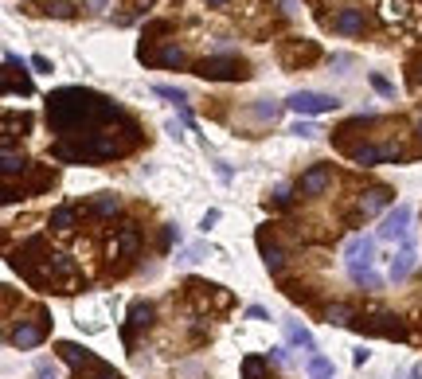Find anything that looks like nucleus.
Returning a JSON list of instances; mask_svg holds the SVG:
<instances>
[{
    "label": "nucleus",
    "instance_id": "obj_33",
    "mask_svg": "<svg viewBox=\"0 0 422 379\" xmlns=\"http://www.w3.org/2000/svg\"><path fill=\"white\" fill-rule=\"evenodd\" d=\"M211 223H219V211H207V215H204V223H200V227H204V231H207Z\"/></svg>",
    "mask_w": 422,
    "mask_h": 379
},
{
    "label": "nucleus",
    "instance_id": "obj_32",
    "mask_svg": "<svg viewBox=\"0 0 422 379\" xmlns=\"http://www.w3.org/2000/svg\"><path fill=\"white\" fill-rule=\"evenodd\" d=\"M32 67H36V71H51V63L43 59V55H32Z\"/></svg>",
    "mask_w": 422,
    "mask_h": 379
},
{
    "label": "nucleus",
    "instance_id": "obj_35",
    "mask_svg": "<svg viewBox=\"0 0 422 379\" xmlns=\"http://www.w3.org/2000/svg\"><path fill=\"white\" fill-rule=\"evenodd\" d=\"M207 4H211V8H223V4H227V0H207Z\"/></svg>",
    "mask_w": 422,
    "mask_h": 379
},
{
    "label": "nucleus",
    "instance_id": "obj_5",
    "mask_svg": "<svg viewBox=\"0 0 422 379\" xmlns=\"http://www.w3.org/2000/svg\"><path fill=\"white\" fill-rule=\"evenodd\" d=\"M286 106H290L293 113H305V118H313V113L337 110L340 98H333V94H321V90H297V94H290V98H286Z\"/></svg>",
    "mask_w": 422,
    "mask_h": 379
},
{
    "label": "nucleus",
    "instance_id": "obj_1",
    "mask_svg": "<svg viewBox=\"0 0 422 379\" xmlns=\"http://www.w3.org/2000/svg\"><path fill=\"white\" fill-rule=\"evenodd\" d=\"M48 122L55 129L51 157L67 164H98L121 157L141 141V129L118 102L86 86H63L48 94Z\"/></svg>",
    "mask_w": 422,
    "mask_h": 379
},
{
    "label": "nucleus",
    "instance_id": "obj_12",
    "mask_svg": "<svg viewBox=\"0 0 422 379\" xmlns=\"http://www.w3.org/2000/svg\"><path fill=\"white\" fill-rule=\"evenodd\" d=\"M419 266V255H414V243H407V246H399V255L391 258V281H403V278H410V270Z\"/></svg>",
    "mask_w": 422,
    "mask_h": 379
},
{
    "label": "nucleus",
    "instance_id": "obj_2",
    "mask_svg": "<svg viewBox=\"0 0 422 379\" xmlns=\"http://www.w3.org/2000/svg\"><path fill=\"white\" fill-rule=\"evenodd\" d=\"M344 266H348V278L356 285H363L368 294L383 290V278L375 274V239L372 235H352L348 246H344Z\"/></svg>",
    "mask_w": 422,
    "mask_h": 379
},
{
    "label": "nucleus",
    "instance_id": "obj_25",
    "mask_svg": "<svg viewBox=\"0 0 422 379\" xmlns=\"http://www.w3.org/2000/svg\"><path fill=\"white\" fill-rule=\"evenodd\" d=\"M293 137H305V141H309V137H317L321 133V129H317L313 122H302V118H297V122H293V129H290Z\"/></svg>",
    "mask_w": 422,
    "mask_h": 379
},
{
    "label": "nucleus",
    "instance_id": "obj_17",
    "mask_svg": "<svg viewBox=\"0 0 422 379\" xmlns=\"http://www.w3.org/2000/svg\"><path fill=\"white\" fill-rule=\"evenodd\" d=\"M262 262H266L270 274H282V266H286V250H282L277 243H266L262 239Z\"/></svg>",
    "mask_w": 422,
    "mask_h": 379
},
{
    "label": "nucleus",
    "instance_id": "obj_13",
    "mask_svg": "<svg viewBox=\"0 0 422 379\" xmlns=\"http://www.w3.org/2000/svg\"><path fill=\"white\" fill-rule=\"evenodd\" d=\"M153 94H157V98H165V102H172V106H176V113H180V122L192 125V110H188V98H184V90L157 83V86H153Z\"/></svg>",
    "mask_w": 422,
    "mask_h": 379
},
{
    "label": "nucleus",
    "instance_id": "obj_20",
    "mask_svg": "<svg viewBox=\"0 0 422 379\" xmlns=\"http://www.w3.org/2000/svg\"><path fill=\"white\" fill-rule=\"evenodd\" d=\"M90 211L102 215V219H109V215H118V211H121V199L118 196H98L94 204H90Z\"/></svg>",
    "mask_w": 422,
    "mask_h": 379
},
{
    "label": "nucleus",
    "instance_id": "obj_15",
    "mask_svg": "<svg viewBox=\"0 0 422 379\" xmlns=\"http://www.w3.org/2000/svg\"><path fill=\"white\" fill-rule=\"evenodd\" d=\"M379 16H383L387 24H403L410 16V4L407 0H379Z\"/></svg>",
    "mask_w": 422,
    "mask_h": 379
},
{
    "label": "nucleus",
    "instance_id": "obj_18",
    "mask_svg": "<svg viewBox=\"0 0 422 379\" xmlns=\"http://www.w3.org/2000/svg\"><path fill=\"white\" fill-rule=\"evenodd\" d=\"M74 223H78V208H71V204H63V208L51 211V227H55V231H71Z\"/></svg>",
    "mask_w": 422,
    "mask_h": 379
},
{
    "label": "nucleus",
    "instance_id": "obj_8",
    "mask_svg": "<svg viewBox=\"0 0 422 379\" xmlns=\"http://www.w3.org/2000/svg\"><path fill=\"white\" fill-rule=\"evenodd\" d=\"M348 157L356 164H387V160L399 157L395 145H360V149H348Z\"/></svg>",
    "mask_w": 422,
    "mask_h": 379
},
{
    "label": "nucleus",
    "instance_id": "obj_26",
    "mask_svg": "<svg viewBox=\"0 0 422 379\" xmlns=\"http://www.w3.org/2000/svg\"><path fill=\"white\" fill-rule=\"evenodd\" d=\"M86 376H90V379H121L118 371H114V367H106V364H102V360H98V364L90 367V371H86Z\"/></svg>",
    "mask_w": 422,
    "mask_h": 379
},
{
    "label": "nucleus",
    "instance_id": "obj_31",
    "mask_svg": "<svg viewBox=\"0 0 422 379\" xmlns=\"http://www.w3.org/2000/svg\"><path fill=\"white\" fill-rule=\"evenodd\" d=\"M270 356H274V364H282V367L290 364V348H274Z\"/></svg>",
    "mask_w": 422,
    "mask_h": 379
},
{
    "label": "nucleus",
    "instance_id": "obj_30",
    "mask_svg": "<svg viewBox=\"0 0 422 379\" xmlns=\"http://www.w3.org/2000/svg\"><path fill=\"white\" fill-rule=\"evenodd\" d=\"M172 243H180V231H176V227H165V235H160V246H172Z\"/></svg>",
    "mask_w": 422,
    "mask_h": 379
},
{
    "label": "nucleus",
    "instance_id": "obj_11",
    "mask_svg": "<svg viewBox=\"0 0 422 379\" xmlns=\"http://www.w3.org/2000/svg\"><path fill=\"white\" fill-rule=\"evenodd\" d=\"M328 184H333V169H325V164H313V169L302 176V184H297V188H302L305 196H321Z\"/></svg>",
    "mask_w": 422,
    "mask_h": 379
},
{
    "label": "nucleus",
    "instance_id": "obj_6",
    "mask_svg": "<svg viewBox=\"0 0 422 379\" xmlns=\"http://www.w3.org/2000/svg\"><path fill=\"white\" fill-rule=\"evenodd\" d=\"M43 336H48V317H43V313H36V317L20 321V329L8 336V344H12V348H24V352H28V348H36Z\"/></svg>",
    "mask_w": 422,
    "mask_h": 379
},
{
    "label": "nucleus",
    "instance_id": "obj_21",
    "mask_svg": "<svg viewBox=\"0 0 422 379\" xmlns=\"http://www.w3.org/2000/svg\"><path fill=\"white\" fill-rule=\"evenodd\" d=\"M277 113H282V102H270V98H262L258 106H254V118L258 122H274Z\"/></svg>",
    "mask_w": 422,
    "mask_h": 379
},
{
    "label": "nucleus",
    "instance_id": "obj_23",
    "mask_svg": "<svg viewBox=\"0 0 422 379\" xmlns=\"http://www.w3.org/2000/svg\"><path fill=\"white\" fill-rule=\"evenodd\" d=\"M297 59H317V47H313V43H305V47H290V51H286V67H293Z\"/></svg>",
    "mask_w": 422,
    "mask_h": 379
},
{
    "label": "nucleus",
    "instance_id": "obj_10",
    "mask_svg": "<svg viewBox=\"0 0 422 379\" xmlns=\"http://www.w3.org/2000/svg\"><path fill=\"white\" fill-rule=\"evenodd\" d=\"M141 63H149V67H184V51L176 43H165L157 51H141Z\"/></svg>",
    "mask_w": 422,
    "mask_h": 379
},
{
    "label": "nucleus",
    "instance_id": "obj_3",
    "mask_svg": "<svg viewBox=\"0 0 422 379\" xmlns=\"http://www.w3.org/2000/svg\"><path fill=\"white\" fill-rule=\"evenodd\" d=\"M196 74L207 78V83H246V78H251V67H246V59H239V55L231 51V55L200 59L196 63Z\"/></svg>",
    "mask_w": 422,
    "mask_h": 379
},
{
    "label": "nucleus",
    "instance_id": "obj_29",
    "mask_svg": "<svg viewBox=\"0 0 422 379\" xmlns=\"http://www.w3.org/2000/svg\"><path fill=\"white\" fill-rule=\"evenodd\" d=\"M48 12H55V16H71V4H67V0H51Z\"/></svg>",
    "mask_w": 422,
    "mask_h": 379
},
{
    "label": "nucleus",
    "instance_id": "obj_28",
    "mask_svg": "<svg viewBox=\"0 0 422 379\" xmlns=\"http://www.w3.org/2000/svg\"><path fill=\"white\" fill-rule=\"evenodd\" d=\"M36 379H59V367H55V364H48V360H43V364L36 367Z\"/></svg>",
    "mask_w": 422,
    "mask_h": 379
},
{
    "label": "nucleus",
    "instance_id": "obj_22",
    "mask_svg": "<svg viewBox=\"0 0 422 379\" xmlns=\"http://www.w3.org/2000/svg\"><path fill=\"white\" fill-rule=\"evenodd\" d=\"M118 246L125 250V255H133V250L141 246V235H137V227H125V231H121V239H118Z\"/></svg>",
    "mask_w": 422,
    "mask_h": 379
},
{
    "label": "nucleus",
    "instance_id": "obj_4",
    "mask_svg": "<svg viewBox=\"0 0 422 379\" xmlns=\"http://www.w3.org/2000/svg\"><path fill=\"white\" fill-rule=\"evenodd\" d=\"M375 239H383V243H399V246L410 243V208H407V204H395V208L387 211Z\"/></svg>",
    "mask_w": 422,
    "mask_h": 379
},
{
    "label": "nucleus",
    "instance_id": "obj_14",
    "mask_svg": "<svg viewBox=\"0 0 422 379\" xmlns=\"http://www.w3.org/2000/svg\"><path fill=\"white\" fill-rule=\"evenodd\" d=\"M387 204H391V188H372V192L360 196V215L363 219H368V215H379Z\"/></svg>",
    "mask_w": 422,
    "mask_h": 379
},
{
    "label": "nucleus",
    "instance_id": "obj_34",
    "mask_svg": "<svg viewBox=\"0 0 422 379\" xmlns=\"http://www.w3.org/2000/svg\"><path fill=\"white\" fill-rule=\"evenodd\" d=\"M86 4H90V8H106L109 0H86Z\"/></svg>",
    "mask_w": 422,
    "mask_h": 379
},
{
    "label": "nucleus",
    "instance_id": "obj_9",
    "mask_svg": "<svg viewBox=\"0 0 422 379\" xmlns=\"http://www.w3.org/2000/svg\"><path fill=\"white\" fill-rule=\"evenodd\" d=\"M363 28H368L363 8H340V12L333 16V32H340V36H360Z\"/></svg>",
    "mask_w": 422,
    "mask_h": 379
},
{
    "label": "nucleus",
    "instance_id": "obj_16",
    "mask_svg": "<svg viewBox=\"0 0 422 379\" xmlns=\"http://www.w3.org/2000/svg\"><path fill=\"white\" fill-rule=\"evenodd\" d=\"M286 336H290V344H302L305 352H317L313 332L305 329V325H297V321H286Z\"/></svg>",
    "mask_w": 422,
    "mask_h": 379
},
{
    "label": "nucleus",
    "instance_id": "obj_24",
    "mask_svg": "<svg viewBox=\"0 0 422 379\" xmlns=\"http://www.w3.org/2000/svg\"><path fill=\"white\" fill-rule=\"evenodd\" d=\"M328 325H356V321H352V309L348 305H333L328 309Z\"/></svg>",
    "mask_w": 422,
    "mask_h": 379
},
{
    "label": "nucleus",
    "instance_id": "obj_19",
    "mask_svg": "<svg viewBox=\"0 0 422 379\" xmlns=\"http://www.w3.org/2000/svg\"><path fill=\"white\" fill-rule=\"evenodd\" d=\"M309 376L313 379H333L337 376V367H333V360H328V356H309Z\"/></svg>",
    "mask_w": 422,
    "mask_h": 379
},
{
    "label": "nucleus",
    "instance_id": "obj_36",
    "mask_svg": "<svg viewBox=\"0 0 422 379\" xmlns=\"http://www.w3.org/2000/svg\"><path fill=\"white\" fill-rule=\"evenodd\" d=\"M419 137H422V118H419Z\"/></svg>",
    "mask_w": 422,
    "mask_h": 379
},
{
    "label": "nucleus",
    "instance_id": "obj_27",
    "mask_svg": "<svg viewBox=\"0 0 422 379\" xmlns=\"http://www.w3.org/2000/svg\"><path fill=\"white\" fill-rule=\"evenodd\" d=\"M372 86H375V90H379V94H383V98H391V94H395V86L387 83L383 74H372Z\"/></svg>",
    "mask_w": 422,
    "mask_h": 379
},
{
    "label": "nucleus",
    "instance_id": "obj_37",
    "mask_svg": "<svg viewBox=\"0 0 422 379\" xmlns=\"http://www.w3.org/2000/svg\"><path fill=\"white\" fill-rule=\"evenodd\" d=\"M419 83H422V71H419Z\"/></svg>",
    "mask_w": 422,
    "mask_h": 379
},
{
    "label": "nucleus",
    "instance_id": "obj_7",
    "mask_svg": "<svg viewBox=\"0 0 422 379\" xmlns=\"http://www.w3.org/2000/svg\"><path fill=\"white\" fill-rule=\"evenodd\" d=\"M4 67H8L4 71V94H16V90L32 94V78L24 74V59H16L12 51H4Z\"/></svg>",
    "mask_w": 422,
    "mask_h": 379
}]
</instances>
